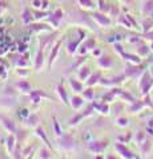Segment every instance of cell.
Segmentation results:
<instances>
[{"label": "cell", "instance_id": "cell-25", "mask_svg": "<svg viewBox=\"0 0 153 159\" xmlns=\"http://www.w3.org/2000/svg\"><path fill=\"white\" fill-rule=\"evenodd\" d=\"M35 135L44 143V146H47V147H49V148H52V143H51V141H49V138H48V135H47V133L44 131V129H43L40 125H39L37 127H35Z\"/></svg>", "mask_w": 153, "mask_h": 159}, {"label": "cell", "instance_id": "cell-12", "mask_svg": "<svg viewBox=\"0 0 153 159\" xmlns=\"http://www.w3.org/2000/svg\"><path fill=\"white\" fill-rule=\"evenodd\" d=\"M115 150L121 158H125V159H136V158H139V155H136V154L133 152L131 148H128V146H125L122 142L115 143Z\"/></svg>", "mask_w": 153, "mask_h": 159}, {"label": "cell", "instance_id": "cell-39", "mask_svg": "<svg viewBox=\"0 0 153 159\" xmlns=\"http://www.w3.org/2000/svg\"><path fill=\"white\" fill-rule=\"evenodd\" d=\"M118 98H121L122 101L129 102V103H133V102L136 101V98L133 97L129 92H127V90H121V93H120V96H118Z\"/></svg>", "mask_w": 153, "mask_h": 159}, {"label": "cell", "instance_id": "cell-37", "mask_svg": "<svg viewBox=\"0 0 153 159\" xmlns=\"http://www.w3.org/2000/svg\"><path fill=\"white\" fill-rule=\"evenodd\" d=\"M87 58H88V54H84V56H80V57H79L77 61H76V62L73 64V65H72V66L67 70V73H69V72H72V70H75V69H79V68H80V66L83 65L84 62L87 61Z\"/></svg>", "mask_w": 153, "mask_h": 159}, {"label": "cell", "instance_id": "cell-20", "mask_svg": "<svg viewBox=\"0 0 153 159\" xmlns=\"http://www.w3.org/2000/svg\"><path fill=\"white\" fill-rule=\"evenodd\" d=\"M16 146H17L16 135H15V134H8V137L6 139V148H7V154L9 157H13Z\"/></svg>", "mask_w": 153, "mask_h": 159}, {"label": "cell", "instance_id": "cell-23", "mask_svg": "<svg viewBox=\"0 0 153 159\" xmlns=\"http://www.w3.org/2000/svg\"><path fill=\"white\" fill-rule=\"evenodd\" d=\"M40 121H41V118H40V116H39V114L31 113L26 119H24L23 122H24V125H26L27 127L35 129V127H37L39 125H40Z\"/></svg>", "mask_w": 153, "mask_h": 159}, {"label": "cell", "instance_id": "cell-1", "mask_svg": "<svg viewBox=\"0 0 153 159\" xmlns=\"http://www.w3.org/2000/svg\"><path fill=\"white\" fill-rule=\"evenodd\" d=\"M76 36H69V39L65 40V51L69 56H75L77 53V49L80 47V44L87 39V32L83 28H75Z\"/></svg>", "mask_w": 153, "mask_h": 159}, {"label": "cell", "instance_id": "cell-26", "mask_svg": "<svg viewBox=\"0 0 153 159\" xmlns=\"http://www.w3.org/2000/svg\"><path fill=\"white\" fill-rule=\"evenodd\" d=\"M91 74H92V70H91V68L88 65H81L80 68L77 69V78L81 80L83 82H85L89 78Z\"/></svg>", "mask_w": 153, "mask_h": 159}, {"label": "cell", "instance_id": "cell-19", "mask_svg": "<svg viewBox=\"0 0 153 159\" xmlns=\"http://www.w3.org/2000/svg\"><path fill=\"white\" fill-rule=\"evenodd\" d=\"M55 92H56V94H57V97H59V99L64 103L65 106H69V96H68V93H67V90H65V88H64V84L63 82H60V84H57L56 85V88H55Z\"/></svg>", "mask_w": 153, "mask_h": 159}, {"label": "cell", "instance_id": "cell-43", "mask_svg": "<svg viewBox=\"0 0 153 159\" xmlns=\"http://www.w3.org/2000/svg\"><path fill=\"white\" fill-rule=\"evenodd\" d=\"M29 114H31V113H29V110H28L27 107H22L20 110L17 111V117L20 118L22 121H24V119H26V118H27V117L29 116Z\"/></svg>", "mask_w": 153, "mask_h": 159}, {"label": "cell", "instance_id": "cell-7", "mask_svg": "<svg viewBox=\"0 0 153 159\" xmlns=\"http://www.w3.org/2000/svg\"><path fill=\"white\" fill-rule=\"evenodd\" d=\"M64 17H65V12H64L63 9H60V8H56L55 11H52V12L47 16L45 21H47L53 29H57L59 27H60V24H61V21L64 20Z\"/></svg>", "mask_w": 153, "mask_h": 159}, {"label": "cell", "instance_id": "cell-17", "mask_svg": "<svg viewBox=\"0 0 153 159\" xmlns=\"http://www.w3.org/2000/svg\"><path fill=\"white\" fill-rule=\"evenodd\" d=\"M84 105H85V98H84L83 96H80L79 93H75L69 98V106L73 109V110L79 111L80 109H83Z\"/></svg>", "mask_w": 153, "mask_h": 159}, {"label": "cell", "instance_id": "cell-11", "mask_svg": "<svg viewBox=\"0 0 153 159\" xmlns=\"http://www.w3.org/2000/svg\"><path fill=\"white\" fill-rule=\"evenodd\" d=\"M0 123H2L3 129L8 134H16L19 130L16 122H15L12 118H9L8 116H4V114H0Z\"/></svg>", "mask_w": 153, "mask_h": 159}, {"label": "cell", "instance_id": "cell-38", "mask_svg": "<svg viewBox=\"0 0 153 159\" xmlns=\"http://www.w3.org/2000/svg\"><path fill=\"white\" fill-rule=\"evenodd\" d=\"M139 148H140V151H141V154H149V151H151V148H152V142L149 141V139H145L144 142L141 143V145H139Z\"/></svg>", "mask_w": 153, "mask_h": 159}, {"label": "cell", "instance_id": "cell-28", "mask_svg": "<svg viewBox=\"0 0 153 159\" xmlns=\"http://www.w3.org/2000/svg\"><path fill=\"white\" fill-rule=\"evenodd\" d=\"M77 4L84 11H96L97 8L96 3L93 0H77Z\"/></svg>", "mask_w": 153, "mask_h": 159}, {"label": "cell", "instance_id": "cell-41", "mask_svg": "<svg viewBox=\"0 0 153 159\" xmlns=\"http://www.w3.org/2000/svg\"><path fill=\"white\" fill-rule=\"evenodd\" d=\"M116 125L120 126V127H127L129 125V119L125 118V117H117L116 118Z\"/></svg>", "mask_w": 153, "mask_h": 159}, {"label": "cell", "instance_id": "cell-51", "mask_svg": "<svg viewBox=\"0 0 153 159\" xmlns=\"http://www.w3.org/2000/svg\"><path fill=\"white\" fill-rule=\"evenodd\" d=\"M149 72H151V73H152V76H153V65H152V66H151V69H149Z\"/></svg>", "mask_w": 153, "mask_h": 159}, {"label": "cell", "instance_id": "cell-21", "mask_svg": "<svg viewBox=\"0 0 153 159\" xmlns=\"http://www.w3.org/2000/svg\"><path fill=\"white\" fill-rule=\"evenodd\" d=\"M15 88H16V90L20 93V94H29V92L32 90V85L29 84L26 78H20L19 81L15 84Z\"/></svg>", "mask_w": 153, "mask_h": 159}, {"label": "cell", "instance_id": "cell-3", "mask_svg": "<svg viewBox=\"0 0 153 159\" xmlns=\"http://www.w3.org/2000/svg\"><path fill=\"white\" fill-rule=\"evenodd\" d=\"M137 86L140 89L141 96H146L149 94V92L153 88V76L149 70H145L144 73L139 77V82H137Z\"/></svg>", "mask_w": 153, "mask_h": 159}, {"label": "cell", "instance_id": "cell-18", "mask_svg": "<svg viewBox=\"0 0 153 159\" xmlns=\"http://www.w3.org/2000/svg\"><path fill=\"white\" fill-rule=\"evenodd\" d=\"M67 82H68V85H69V88L72 89L73 93H79V94H80V93H83L84 89H85V82H83V81H80V80H77V78L68 77Z\"/></svg>", "mask_w": 153, "mask_h": 159}, {"label": "cell", "instance_id": "cell-13", "mask_svg": "<svg viewBox=\"0 0 153 159\" xmlns=\"http://www.w3.org/2000/svg\"><path fill=\"white\" fill-rule=\"evenodd\" d=\"M95 48H96V39L95 37H88L80 44V47H79V49H77V54L84 56V54H88L89 52H92Z\"/></svg>", "mask_w": 153, "mask_h": 159}, {"label": "cell", "instance_id": "cell-33", "mask_svg": "<svg viewBox=\"0 0 153 159\" xmlns=\"http://www.w3.org/2000/svg\"><path fill=\"white\" fill-rule=\"evenodd\" d=\"M116 23H117V25H122V27H125V28H133L132 25V23L129 21V19L127 17V15H118V16L116 17Z\"/></svg>", "mask_w": 153, "mask_h": 159}, {"label": "cell", "instance_id": "cell-32", "mask_svg": "<svg viewBox=\"0 0 153 159\" xmlns=\"http://www.w3.org/2000/svg\"><path fill=\"white\" fill-rule=\"evenodd\" d=\"M81 96L85 98V101H89V102L95 101V89H93V86H87L83 90Z\"/></svg>", "mask_w": 153, "mask_h": 159}, {"label": "cell", "instance_id": "cell-47", "mask_svg": "<svg viewBox=\"0 0 153 159\" xmlns=\"http://www.w3.org/2000/svg\"><path fill=\"white\" fill-rule=\"evenodd\" d=\"M7 76H8V69H6L4 66H0V78L6 80Z\"/></svg>", "mask_w": 153, "mask_h": 159}, {"label": "cell", "instance_id": "cell-22", "mask_svg": "<svg viewBox=\"0 0 153 159\" xmlns=\"http://www.w3.org/2000/svg\"><path fill=\"white\" fill-rule=\"evenodd\" d=\"M28 29L32 32H49L52 31V27H49L48 23H39V21H33L31 24H28Z\"/></svg>", "mask_w": 153, "mask_h": 159}, {"label": "cell", "instance_id": "cell-10", "mask_svg": "<svg viewBox=\"0 0 153 159\" xmlns=\"http://www.w3.org/2000/svg\"><path fill=\"white\" fill-rule=\"evenodd\" d=\"M125 80H127V77L124 76V73L118 74V76H115V77H112V78H104V77H101V80L98 81V85L107 86V88H115V86L121 85V84L124 82Z\"/></svg>", "mask_w": 153, "mask_h": 159}, {"label": "cell", "instance_id": "cell-31", "mask_svg": "<svg viewBox=\"0 0 153 159\" xmlns=\"http://www.w3.org/2000/svg\"><path fill=\"white\" fill-rule=\"evenodd\" d=\"M111 6L112 4L109 2H107V0H97V11H100V12H104L107 15H109Z\"/></svg>", "mask_w": 153, "mask_h": 159}, {"label": "cell", "instance_id": "cell-48", "mask_svg": "<svg viewBox=\"0 0 153 159\" xmlns=\"http://www.w3.org/2000/svg\"><path fill=\"white\" fill-rule=\"evenodd\" d=\"M92 54H93V56H95L96 58L97 57H100L101 56V54H103V52H101V49H98V48H95V49H93V51L91 52Z\"/></svg>", "mask_w": 153, "mask_h": 159}, {"label": "cell", "instance_id": "cell-24", "mask_svg": "<svg viewBox=\"0 0 153 159\" xmlns=\"http://www.w3.org/2000/svg\"><path fill=\"white\" fill-rule=\"evenodd\" d=\"M93 106H95L96 113L101 114V116H109L111 114V106H109V103L108 102H104V101L96 102V101H93Z\"/></svg>", "mask_w": 153, "mask_h": 159}, {"label": "cell", "instance_id": "cell-9", "mask_svg": "<svg viewBox=\"0 0 153 159\" xmlns=\"http://www.w3.org/2000/svg\"><path fill=\"white\" fill-rule=\"evenodd\" d=\"M47 45L41 44L39 47L37 52H36V56H35V61H33V69H35L36 73H40L43 70L44 65H45V54H44V49H45Z\"/></svg>", "mask_w": 153, "mask_h": 159}, {"label": "cell", "instance_id": "cell-45", "mask_svg": "<svg viewBox=\"0 0 153 159\" xmlns=\"http://www.w3.org/2000/svg\"><path fill=\"white\" fill-rule=\"evenodd\" d=\"M32 7L35 9H41L43 11V4H44V0H32Z\"/></svg>", "mask_w": 153, "mask_h": 159}, {"label": "cell", "instance_id": "cell-50", "mask_svg": "<svg viewBox=\"0 0 153 159\" xmlns=\"http://www.w3.org/2000/svg\"><path fill=\"white\" fill-rule=\"evenodd\" d=\"M121 3H124V4H131L132 3V0H120Z\"/></svg>", "mask_w": 153, "mask_h": 159}, {"label": "cell", "instance_id": "cell-36", "mask_svg": "<svg viewBox=\"0 0 153 159\" xmlns=\"http://www.w3.org/2000/svg\"><path fill=\"white\" fill-rule=\"evenodd\" d=\"M52 125H53V133H55L56 138H57V137H61L64 133H63V129H61L60 123H59V121H57L56 117H52Z\"/></svg>", "mask_w": 153, "mask_h": 159}, {"label": "cell", "instance_id": "cell-40", "mask_svg": "<svg viewBox=\"0 0 153 159\" xmlns=\"http://www.w3.org/2000/svg\"><path fill=\"white\" fill-rule=\"evenodd\" d=\"M15 73H16V76H19L20 78H27V77H29V74H31V70L27 68H16Z\"/></svg>", "mask_w": 153, "mask_h": 159}, {"label": "cell", "instance_id": "cell-2", "mask_svg": "<svg viewBox=\"0 0 153 159\" xmlns=\"http://www.w3.org/2000/svg\"><path fill=\"white\" fill-rule=\"evenodd\" d=\"M56 146L64 152H69V151L75 150V148L77 147V141L75 139V137L71 135V134L64 133L61 137H57Z\"/></svg>", "mask_w": 153, "mask_h": 159}, {"label": "cell", "instance_id": "cell-5", "mask_svg": "<svg viewBox=\"0 0 153 159\" xmlns=\"http://www.w3.org/2000/svg\"><path fill=\"white\" fill-rule=\"evenodd\" d=\"M108 146H109L108 139H93V141L87 142L85 148L91 154H101L107 150Z\"/></svg>", "mask_w": 153, "mask_h": 159}, {"label": "cell", "instance_id": "cell-27", "mask_svg": "<svg viewBox=\"0 0 153 159\" xmlns=\"http://www.w3.org/2000/svg\"><path fill=\"white\" fill-rule=\"evenodd\" d=\"M22 21L26 24V25H28V24H31L33 21H36V20H35V15H33V12L29 8H24L23 9V12H22Z\"/></svg>", "mask_w": 153, "mask_h": 159}, {"label": "cell", "instance_id": "cell-44", "mask_svg": "<svg viewBox=\"0 0 153 159\" xmlns=\"http://www.w3.org/2000/svg\"><path fill=\"white\" fill-rule=\"evenodd\" d=\"M118 15H120V8H118L117 4H112V6H111V11H109V16L117 17Z\"/></svg>", "mask_w": 153, "mask_h": 159}, {"label": "cell", "instance_id": "cell-49", "mask_svg": "<svg viewBox=\"0 0 153 159\" xmlns=\"http://www.w3.org/2000/svg\"><path fill=\"white\" fill-rule=\"evenodd\" d=\"M144 39H146V40H151V41H153V31H151V32H145V34H144Z\"/></svg>", "mask_w": 153, "mask_h": 159}, {"label": "cell", "instance_id": "cell-16", "mask_svg": "<svg viewBox=\"0 0 153 159\" xmlns=\"http://www.w3.org/2000/svg\"><path fill=\"white\" fill-rule=\"evenodd\" d=\"M61 44H63L61 40H57V41L51 47V51H49V56H48V68H51L53 64H55L56 60H57L59 53H60Z\"/></svg>", "mask_w": 153, "mask_h": 159}, {"label": "cell", "instance_id": "cell-35", "mask_svg": "<svg viewBox=\"0 0 153 159\" xmlns=\"http://www.w3.org/2000/svg\"><path fill=\"white\" fill-rule=\"evenodd\" d=\"M39 158H41V159H51L52 158V148H49V147H47V146H44V147H41L40 150H39Z\"/></svg>", "mask_w": 153, "mask_h": 159}, {"label": "cell", "instance_id": "cell-8", "mask_svg": "<svg viewBox=\"0 0 153 159\" xmlns=\"http://www.w3.org/2000/svg\"><path fill=\"white\" fill-rule=\"evenodd\" d=\"M145 70H146L145 66L141 65V64H129L128 62L127 69L124 70V76L127 78H139Z\"/></svg>", "mask_w": 153, "mask_h": 159}, {"label": "cell", "instance_id": "cell-29", "mask_svg": "<svg viewBox=\"0 0 153 159\" xmlns=\"http://www.w3.org/2000/svg\"><path fill=\"white\" fill-rule=\"evenodd\" d=\"M101 77H103V73L100 72V70H97V72H93L91 76H89V78L85 81V85L87 86H95V85H98V81L101 80Z\"/></svg>", "mask_w": 153, "mask_h": 159}, {"label": "cell", "instance_id": "cell-14", "mask_svg": "<svg viewBox=\"0 0 153 159\" xmlns=\"http://www.w3.org/2000/svg\"><path fill=\"white\" fill-rule=\"evenodd\" d=\"M28 96H29V99H31V102L33 105H39L43 99H49V96L43 90V89H32Z\"/></svg>", "mask_w": 153, "mask_h": 159}, {"label": "cell", "instance_id": "cell-42", "mask_svg": "<svg viewBox=\"0 0 153 159\" xmlns=\"http://www.w3.org/2000/svg\"><path fill=\"white\" fill-rule=\"evenodd\" d=\"M146 138H148V137H146V134H145L144 131H139V133L136 134V137H135V141H136L137 145H141V143L144 142Z\"/></svg>", "mask_w": 153, "mask_h": 159}, {"label": "cell", "instance_id": "cell-4", "mask_svg": "<svg viewBox=\"0 0 153 159\" xmlns=\"http://www.w3.org/2000/svg\"><path fill=\"white\" fill-rule=\"evenodd\" d=\"M93 113H96V110H95V106H93V102H91L89 105L85 107V110H84V111L77 113V114H75V116H73L72 118H69V121H68V126H69V127L77 126L79 123L83 121V119H85V118H88V117L93 116Z\"/></svg>", "mask_w": 153, "mask_h": 159}, {"label": "cell", "instance_id": "cell-30", "mask_svg": "<svg viewBox=\"0 0 153 159\" xmlns=\"http://www.w3.org/2000/svg\"><path fill=\"white\" fill-rule=\"evenodd\" d=\"M26 56H27V54H24V56H23V54L19 53V57H15V58L12 60L13 65L16 66V68H27V66L29 65V62L27 61L26 58H24Z\"/></svg>", "mask_w": 153, "mask_h": 159}, {"label": "cell", "instance_id": "cell-6", "mask_svg": "<svg viewBox=\"0 0 153 159\" xmlns=\"http://www.w3.org/2000/svg\"><path fill=\"white\" fill-rule=\"evenodd\" d=\"M91 16H92L93 23H95L97 27H100V28H108V27L112 25V19H111V16H109V15H107V13H104V12L92 11Z\"/></svg>", "mask_w": 153, "mask_h": 159}, {"label": "cell", "instance_id": "cell-34", "mask_svg": "<svg viewBox=\"0 0 153 159\" xmlns=\"http://www.w3.org/2000/svg\"><path fill=\"white\" fill-rule=\"evenodd\" d=\"M151 47H148L146 44H144V43H141V44H139V45H137V54H139V56L142 58V57H146L148 54L151 53Z\"/></svg>", "mask_w": 153, "mask_h": 159}, {"label": "cell", "instance_id": "cell-46", "mask_svg": "<svg viewBox=\"0 0 153 159\" xmlns=\"http://www.w3.org/2000/svg\"><path fill=\"white\" fill-rule=\"evenodd\" d=\"M7 8H8V3L6 0H0V17H2L3 13L7 11Z\"/></svg>", "mask_w": 153, "mask_h": 159}, {"label": "cell", "instance_id": "cell-15", "mask_svg": "<svg viewBox=\"0 0 153 159\" xmlns=\"http://www.w3.org/2000/svg\"><path fill=\"white\" fill-rule=\"evenodd\" d=\"M96 64L100 69H107V70H109V69H112L113 66H115L113 58L109 56V54H105V53H103L100 57H97Z\"/></svg>", "mask_w": 153, "mask_h": 159}]
</instances>
